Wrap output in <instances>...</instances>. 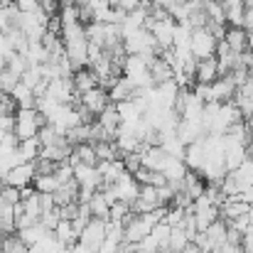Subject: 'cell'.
Wrapping results in <instances>:
<instances>
[{"label": "cell", "instance_id": "cell-1", "mask_svg": "<svg viewBox=\"0 0 253 253\" xmlns=\"http://www.w3.org/2000/svg\"><path fill=\"white\" fill-rule=\"evenodd\" d=\"M44 118H42V113L37 111V108H20L17 113H15V135H17V140L22 143V140H30V138H37L40 135V130L44 128Z\"/></svg>", "mask_w": 253, "mask_h": 253}, {"label": "cell", "instance_id": "cell-2", "mask_svg": "<svg viewBox=\"0 0 253 253\" xmlns=\"http://www.w3.org/2000/svg\"><path fill=\"white\" fill-rule=\"evenodd\" d=\"M153 221L145 214H133L126 224H123V241L130 246H138L140 241H145L153 234Z\"/></svg>", "mask_w": 253, "mask_h": 253}, {"label": "cell", "instance_id": "cell-3", "mask_svg": "<svg viewBox=\"0 0 253 253\" xmlns=\"http://www.w3.org/2000/svg\"><path fill=\"white\" fill-rule=\"evenodd\" d=\"M216 47H219V40L207 30H192V54L197 62L202 59H209V57H216Z\"/></svg>", "mask_w": 253, "mask_h": 253}, {"label": "cell", "instance_id": "cell-4", "mask_svg": "<svg viewBox=\"0 0 253 253\" xmlns=\"http://www.w3.org/2000/svg\"><path fill=\"white\" fill-rule=\"evenodd\" d=\"M106 234H108V221H103V219H91L84 226L82 236H79V244L86 246V249H91L93 253H98V249H101L103 241H106Z\"/></svg>", "mask_w": 253, "mask_h": 253}, {"label": "cell", "instance_id": "cell-5", "mask_svg": "<svg viewBox=\"0 0 253 253\" xmlns=\"http://www.w3.org/2000/svg\"><path fill=\"white\" fill-rule=\"evenodd\" d=\"M236 93H239V86L234 82V77L229 74V77H221L219 82L209 84V98H207V103H231L236 98Z\"/></svg>", "mask_w": 253, "mask_h": 253}, {"label": "cell", "instance_id": "cell-6", "mask_svg": "<svg viewBox=\"0 0 253 253\" xmlns=\"http://www.w3.org/2000/svg\"><path fill=\"white\" fill-rule=\"evenodd\" d=\"M35 177H37V168H35V163H22V165L12 168L7 174H5L2 184H10V187L25 189V187H32V184H35Z\"/></svg>", "mask_w": 253, "mask_h": 253}, {"label": "cell", "instance_id": "cell-7", "mask_svg": "<svg viewBox=\"0 0 253 253\" xmlns=\"http://www.w3.org/2000/svg\"><path fill=\"white\" fill-rule=\"evenodd\" d=\"M82 106H84L91 116H96V118H98V116L111 106V96H108V91H106L103 86H98V88H93V91L82 93Z\"/></svg>", "mask_w": 253, "mask_h": 253}, {"label": "cell", "instance_id": "cell-8", "mask_svg": "<svg viewBox=\"0 0 253 253\" xmlns=\"http://www.w3.org/2000/svg\"><path fill=\"white\" fill-rule=\"evenodd\" d=\"M113 187V192H116V199L118 202H126V204H130L133 207V202L138 199V194H140V184H138V179L133 177V174H123L116 184H111Z\"/></svg>", "mask_w": 253, "mask_h": 253}, {"label": "cell", "instance_id": "cell-9", "mask_svg": "<svg viewBox=\"0 0 253 253\" xmlns=\"http://www.w3.org/2000/svg\"><path fill=\"white\" fill-rule=\"evenodd\" d=\"M251 209L253 207H249V204L244 202V197H229V199H224V204L219 207V214H221V221L231 224V221H236V219H241V216H249Z\"/></svg>", "mask_w": 253, "mask_h": 253}, {"label": "cell", "instance_id": "cell-10", "mask_svg": "<svg viewBox=\"0 0 253 253\" xmlns=\"http://www.w3.org/2000/svg\"><path fill=\"white\" fill-rule=\"evenodd\" d=\"M221 79V72H219V59L216 57H209V59H202L197 62V74H194V82L197 84H214Z\"/></svg>", "mask_w": 253, "mask_h": 253}, {"label": "cell", "instance_id": "cell-11", "mask_svg": "<svg viewBox=\"0 0 253 253\" xmlns=\"http://www.w3.org/2000/svg\"><path fill=\"white\" fill-rule=\"evenodd\" d=\"M179 192H184L192 202H197V199L207 192V179H204L199 172L189 169V172H187V177H184V179H182V184H179Z\"/></svg>", "mask_w": 253, "mask_h": 253}, {"label": "cell", "instance_id": "cell-12", "mask_svg": "<svg viewBox=\"0 0 253 253\" xmlns=\"http://www.w3.org/2000/svg\"><path fill=\"white\" fill-rule=\"evenodd\" d=\"M224 42L231 47L234 54H244V52L251 49V44H249V32H246L244 27H226Z\"/></svg>", "mask_w": 253, "mask_h": 253}, {"label": "cell", "instance_id": "cell-13", "mask_svg": "<svg viewBox=\"0 0 253 253\" xmlns=\"http://www.w3.org/2000/svg\"><path fill=\"white\" fill-rule=\"evenodd\" d=\"M148 69H150V77H153L155 86L168 84V82H172V79H174V69H172V64H169L168 59H163L160 54H158L155 59H150Z\"/></svg>", "mask_w": 253, "mask_h": 253}, {"label": "cell", "instance_id": "cell-14", "mask_svg": "<svg viewBox=\"0 0 253 253\" xmlns=\"http://www.w3.org/2000/svg\"><path fill=\"white\" fill-rule=\"evenodd\" d=\"M72 82H74V88H77V93H86V91H93V88H98V86H101V79H98V74H96V72H93L91 67H84V69L74 72Z\"/></svg>", "mask_w": 253, "mask_h": 253}, {"label": "cell", "instance_id": "cell-15", "mask_svg": "<svg viewBox=\"0 0 253 253\" xmlns=\"http://www.w3.org/2000/svg\"><path fill=\"white\" fill-rule=\"evenodd\" d=\"M101 126H103V130L111 135V140H118V130H121V113H118V108H116V103H111L98 118H96Z\"/></svg>", "mask_w": 253, "mask_h": 253}, {"label": "cell", "instance_id": "cell-16", "mask_svg": "<svg viewBox=\"0 0 253 253\" xmlns=\"http://www.w3.org/2000/svg\"><path fill=\"white\" fill-rule=\"evenodd\" d=\"M96 168H98L101 177H103V187L116 184V182L126 174V165H123V160H106V163H98Z\"/></svg>", "mask_w": 253, "mask_h": 253}, {"label": "cell", "instance_id": "cell-17", "mask_svg": "<svg viewBox=\"0 0 253 253\" xmlns=\"http://www.w3.org/2000/svg\"><path fill=\"white\" fill-rule=\"evenodd\" d=\"M204 138H207V135H204ZM204 138L197 140V143H192V145H187V153H184V165L189 169H194V172H202L204 163H207V155H204Z\"/></svg>", "mask_w": 253, "mask_h": 253}, {"label": "cell", "instance_id": "cell-18", "mask_svg": "<svg viewBox=\"0 0 253 253\" xmlns=\"http://www.w3.org/2000/svg\"><path fill=\"white\" fill-rule=\"evenodd\" d=\"M108 96H111V103H123V101H130V98H135V86L130 84V79L121 77V79H116V82H113V86L108 88Z\"/></svg>", "mask_w": 253, "mask_h": 253}, {"label": "cell", "instance_id": "cell-19", "mask_svg": "<svg viewBox=\"0 0 253 253\" xmlns=\"http://www.w3.org/2000/svg\"><path fill=\"white\" fill-rule=\"evenodd\" d=\"M168 163H169V155L160 148V145L148 148V150L143 153V168L155 169V172H163V169L168 168Z\"/></svg>", "mask_w": 253, "mask_h": 253}, {"label": "cell", "instance_id": "cell-20", "mask_svg": "<svg viewBox=\"0 0 253 253\" xmlns=\"http://www.w3.org/2000/svg\"><path fill=\"white\" fill-rule=\"evenodd\" d=\"M219 189H221V194H224V199H229V197H241L249 187L234 174V172H229L221 182H219Z\"/></svg>", "mask_w": 253, "mask_h": 253}, {"label": "cell", "instance_id": "cell-21", "mask_svg": "<svg viewBox=\"0 0 253 253\" xmlns=\"http://www.w3.org/2000/svg\"><path fill=\"white\" fill-rule=\"evenodd\" d=\"M86 204H88V209H91V216H93V219H103V221H108V216H111V204H108V199L103 197V192H101V189H98V192H96Z\"/></svg>", "mask_w": 253, "mask_h": 253}, {"label": "cell", "instance_id": "cell-22", "mask_svg": "<svg viewBox=\"0 0 253 253\" xmlns=\"http://www.w3.org/2000/svg\"><path fill=\"white\" fill-rule=\"evenodd\" d=\"M54 239L62 246H67V249H72V246L79 244V234H77V229H74L72 221H59V226L54 229Z\"/></svg>", "mask_w": 253, "mask_h": 253}, {"label": "cell", "instance_id": "cell-23", "mask_svg": "<svg viewBox=\"0 0 253 253\" xmlns=\"http://www.w3.org/2000/svg\"><path fill=\"white\" fill-rule=\"evenodd\" d=\"M187 172H189V168L184 165V160H177V158H169L168 168L163 169V174H165V179H168L169 184H182V179L187 177Z\"/></svg>", "mask_w": 253, "mask_h": 253}, {"label": "cell", "instance_id": "cell-24", "mask_svg": "<svg viewBox=\"0 0 253 253\" xmlns=\"http://www.w3.org/2000/svg\"><path fill=\"white\" fill-rule=\"evenodd\" d=\"M17 153H20V158H22L25 163H35V160H40V158H42V143H40V138L22 140V143L17 145Z\"/></svg>", "mask_w": 253, "mask_h": 253}, {"label": "cell", "instance_id": "cell-25", "mask_svg": "<svg viewBox=\"0 0 253 253\" xmlns=\"http://www.w3.org/2000/svg\"><path fill=\"white\" fill-rule=\"evenodd\" d=\"M10 96L15 98L17 108H35V106H37V96H35V91H32L30 86H25L22 82L15 86V91H12Z\"/></svg>", "mask_w": 253, "mask_h": 253}, {"label": "cell", "instance_id": "cell-26", "mask_svg": "<svg viewBox=\"0 0 253 253\" xmlns=\"http://www.w3.org/2000/svg\"><path fill=\"white\" fill-rule=\"evenodd\" d=\"M20 234V239L32 249V246H37L40 241H44L47 236H52V231H47L42 224H35V226H30V229H22V231H17Z\"/></svg>", "mask_w": 253, "mask_h": 253}, {"label": "cell", "instance_id": "cell-27", "mask_svg": "<svg viewBox=\"0 0 253 253\" xmlns=\"http://www.w3.org/2000/svg\"><path fill=\"white\" fill-rule=\"evenodd\" d=\"M204 12H207L209 22L226 25V5H224V0H207V5H204Z\"/></svg>", "mask_w": 253, "mask_h": 253}, {"label": "cell", "instance_id": "cell-28", "mask_svg": "<svg viewBox=\"0 0 253 253\" xmlns=\"http://www.w3.org/2000/svg\"><path fill=\"white\" fill-rule=\"evenodd\" d=\"M32 187H35L40 194H54V192L62 187V182H59L57 174H37Z\"/></svg>", "mask_w": 253, "mask_h": 253}, {"label": "cell", "instance_id": "cell-29", "mask_svg": "<svg viewBox=\"0 0 253 253\" xmlns=\"http://www.w3.org/2000/svg\"><path fill=\"white\" fill-rule=\"evenodd\" d=\"M74 155L79 158V165H98V155H96V148L93 143H82L74 148Z\"/></svg>", "mask_w": 253, "mask_h": 253}, {"label": "cell", "instance_id": "cell-30", "mask_svg": "<svg viewBox=\"0 0 253 253\" xmlns=\"http://www.w3.org/2000/svg\"><path fill=\"white\" fill-rule=\"evenodd\" d=\"M86 37H88V44L103 47L106 44V25L103 22H88L86 25Z\"/></svg>", "mask_w": 253, "mask_h": 253}, {"label": "cell", "instance_id": "cell-31", "mask_svg": "<svg viewBox=\"0 0 253 253\" xmlns=\"http://www.w3.org/2000/svg\"><path fill=\"white\" fill-rule=\"evenodd\" d=\"M192 244V239H189V234L184 231V229H172V236H169V246L174 253H182L187 246Z\"/></svg>", "mask_w": 253, "mask_h": 253}, {"label": "cell", "instance_id": "cell-32", "mask_svg": "<svg viewBox=\"0 0 253 253\" xmlns=\"http://www.w3.org/2000/svg\"><path fill=\"white\" fill-rule=\"evenodd\" d=\"M2 253H30V246L20 239V234H10V236H5Z\"/></svg>", "mask_w": 253, "mask_h": 253}, {"label": "cell", "instance_id": "cell-33", "mask_svg": "<svg viewBox=\"0 0 253 253\" xmlns=\"http://www.w3.org/2000/svg\"><path fill=\"white\" fill-rule=\"evenodd\" d=\"M20 82H22L25 86H30V88L35 91L37 86L42 84V82H47V79H44V72H42V67H30V69L22 74V79H20Z\"/></svg>", "mask_w": 253, "mask_h": 253}, {"label": "cell", "instance_id": "cell-34", "mask_svg": "<svg viewBox=\"0 0 253 253\" xmlns=\"http://www.w3.org/2000/svg\"><path fill=\"white\" fill-rule=\"evenodd\" d=\"M158 244H160V249H168L169 246V236H172V226L165 224V221H160V224H155L153 226V234H150Z\"/></svg>", "mask_w": 253, "mask_h": 253}, {"label": "cell", "instance_id": "cell-35", "mask_svg": "<svg viewBox=\"0 0 253 253\" xmlns=\"http://www.w3.org/2000/svg\"><path fill=\"white\" fill-rule=\"evenodd\" d=\"M0 197L5 199V204H20L22 202V189H17V187H10V184H2V189H0Z\"/></svg>", "mask_w": 253, "mask_h": 253}, {"label": "cell", "instance_id": "cell-36", "mask_svg": "<svg viewBox=\"0 0 253 253\" xmlns=\"http://www.w3.org/2000/svg\"><path fill=\"white\" fill-rule=\"evenodd\" d=\"M17 84H20V77H17V74H12L10 69H5V72H2V77H0V91H2V93H12Z\"/></svg>", "mask_w": 253, "mask_h": 253}, {"label": "cell", "instance_id": "cell-37", "mask_svg": "<svg viewBox=\"0 0 253 253\" xmlns=\"http://www.w3.org/2000/svg\"><path fill=\"white\" fill-rule=\"evenodd\" d=\"M234 174H236V177H239V179H241L246 187H253V160H251V158H249V160H246L241 168L236 169Z\"/></svg>", "mask_w": 253, "mask_h": 253}, {"label": "cell", "instance_id": "cell-38", "mask_svg": "<svg viewBox=\"0 0 253 253\" xmlns=\"http://www.w3.org/2000/svg\"><path fill=\"white\" fill-rule=\"evenodd\" d=\"M15 7H17L20 12H35V10H40L42 5H40V0H15Z\"/></svg>", "mask_w": 253, "mask_h": 253}, {"label": "cell", "instance_id": "cell-39", "mask_svg": "<svg viewBox=\"0 0 253 253\" xmlns=\"http://www.w3.org/2000/svg\"><path fill=\"white\" fill-rule=\"evenodd\" d=\"M244 30L253 32V7H244Z\"/></svg>", "mask_w": 253, "mask_h": 253}, {"label": "cell", "instance_id": "cell-40", "mask_svg": "<svg viewBox=\"0 0 253 253\" xmlns=\"http://www.w3.org/2000/svg\"><path fill=\"white\" fill-rule=\"evenodd\" d=\"M241 197H244V202H246L249 207H253V187H249V189H246Z\"/></svg>", "mask_w": 253, "mask_h": 253}, {"label": "cell", "instance_id": "cell-41", "mask_svg": "<svg viewBox=\"0 0 253 253\" xmlns=\"http://www.w3.org/2000/svg\"><path fill=\"white\" fill-rule=\"evenodd\" d=\"M67 253H93L91 249H86V246H82V244H77V246H72Z\"/></svg>", "mask_w": 253, "mask_h": 253}, {"label": "cell", "instance_id": "cell-42", "mask_svg": "<svg viewBox=\"0 0 253 253\" xmlns=\"http://www.w3.org/2000/svg\"><path fill=\"white\" fill-rule=\"evenodd\" d=\"M182 253H202V251H199V249H197L194 244H189V246H187V249H184Z\"/></svg>", "mask_w": 253, "mask_h": 253}, {"label": "cell", "instance_id": "cell-43", "mask_svg": "<svg viewBox=\"0 0 253 253\" xmlns=\"http://www.w3.org/2000/svg\"><path fill=\"white\" fill-rule=\"evenodd\" d=\"M246 128H249V133H251V138H253V116L246 118Z\"/></svg>", "mask_w": 253, "mask_h": 253}, {"label": "cell", "instance_id": "cell-44", "mask_svg": "<svg viewBox=\"0 0 253 253\" xmlns=\"http://www.w3.org/2000/svg\"><path fill=\"white\" fill-rule=\"evenodd\" d=\"M249 158L253 160V138H251V143H249Z\"/></svg>", "mask_w": 253, "mask_h": 253}, {"label": "cell", "instance_id": "cell-45", "mask_svg": "<svg viewBox=\"0 0 253 253\" xmlns=\"http://www.w3.org/2000/svg\"><path fill=\"white\" fill-rule=\"evenodd\" d=\"M244 7H253V0H244Z\"/></svg>", "mask_w": 253, "mask_h": 253}, {"label": "cell", "instance_id": "cell-46", "mask_svg": "<svg viewBox=\"0 0 253 253\" xmlns=\"http://www.w3.org/2000/svg\"><path fill=\"white\" fill-rule=\"evenodd\" d=\"M160 253H174L172 249H160Z\"/></svg>", "mask_w": 253, "mask_h": 253}, {"label": "cell", "instance_id": "cell-47", "mask_svg": "<svg viewBox=\"0 0 253 253\" xmlns=\"http://www.w3.org/2000/svg\"><path fill=\"white\" fill-rule=\"evenodd\" d=\"M140 2H143V5H153V0H140Z\"/></svg>", "mask_w": 253, "mask_h": 253}, {"label": "cell", "instance_id": "cell-48", "mask_svg": "<svg viewBox=\"0 0 253 253\" xmlns=\"http://www.w3.org/2000/svg\"><path fill=\"white\" fill-rule=\"evenodd\" d=\"M2 72H5V64H2V62H0V77H2Z\"/></svg>", "mask_w": 253, "mask_h": 253}]
</instances>
